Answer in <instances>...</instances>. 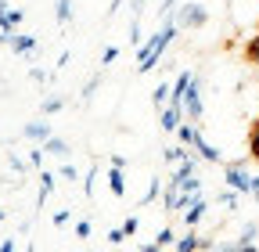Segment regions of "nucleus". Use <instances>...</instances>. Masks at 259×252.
Masks as SVG:
<instances>
[{"instance_id": "7", "label": "nucleus", "mask_w": 259, "mask_h": 252, "mask_svg": "<svg viewBox=\"0 0 259 252\" xmlns=\"http://www.w3.org/2000/svg\"><path fill=\"white\" fill-rule=\"evenodd\" d=\"M184 119H187V115H184V108H180V105H166V108H158V126H162L166 134H173Z\"/></svg>"}, {"instance_id": "35", "label": "nucleus", "mask_w": 259, "mask_h": 252, "mask_svg": "<svg viewBox=\"0 0 259 252\" xmlns=\"http://www.w3.org/2000/svg\"><path fill=\"white\" fill-rule=\"evenodd\" d=\"M44 155H47L44 148H36V151H29V162H32V166H44Z\"/></svg>"}, {"instance_id": "36", "label": "nucleus", "mask_w": 259, "mask_h": 252, "mask_svg": "<svg viewBox=\"0 0 259 252\" xmlns=\"http://www.w3.org/2000/svg\"><path fill=\"white\" fill-rule=\"evenodd\" d=\"M69 220H72L69 209H58V213H54V224H58V227H61V224H69Z\"/></svg>"}, {"instance_id": "42", "label": "nucleus", "mask_w": 259, "mask_h": 252, "mask_svg": "<svg viewBox=\"0 0 259 252\" xmlns=\"http://www.w3.org/2000/svg\"><path fill=\"white\" fill-rule=\"evenodd\" d=\"M4 216H8V213H4V209H0V224H4Z\"/></svg>"}, {"instance_id": "4", "label": "nucleus", "mask_w": 259, "mask_h": 252, "mask_svg": "<svg viewBox=\"0 0 259 252\" xmlns=\"http://www.w3.org/2000/svg\"><path fill=\"white\" fill-rule=\"evenodd\" d=\"M223 187H234V191L248 195L252 173H245V162H227V166H223Z\"/></svg>"}, {"instance_id": "34", "label": "nucleus", "mask_w": 259, "mask_h": 252, "mask_svg": "<svg viewBox=\"0 0 259 252\" xmlns=\"http://www.w3.org/2000/svg\"><path fill=\"white\" fill-rule=\"evenodd\" d=\"M8 166H11L15 173H25V162L18 159V155H8Z\"/></svg>"}, {"instance_id": "41", "label": "nucleus", "mask_w": 259, "mask_h": 252, "mask_svg": "<svg viewBox=\"0 0 259 252\" xmlns=\"http://www.w3.org/2000/svg\"><path fill=\"white\" fill-rule=\"evenodd\" d=\"M8 11H11V4H8V0H0V18H8Z\"/></svg>"}, {"instance_id": "6", "label": "nucleus", "mask_w": 259, "mask_h": 252, "mask_svg": "<svg viewBox=\"0 0 259 252\" xmlns=\"http://www.w3.org/2000/svg\"><path fill=\"white\" fill-rule=\"evenodd\" d=\"M173 248H177V252H194V248H216V241H209V238H202L198 231H194V227H191V231H187L184 238H177V245H173Z\"/></svg>"}, {"instance_id": "27", "label": "nucleus", "mask_w": 259, "mask_h": 252, "mask_svg": "<svg viewBox=\"0 0 259 252\" xmlns=\"http://www.w3.org/2000/svg\"><path fill=\"white\" fill-rule=\"evenodd\" d=\"M137 227H141V216H126L122 220V231L126 234H137Z\"/></svg>"}, {"instance_id": "14", "label": "nucleus", "mask_w": 259, "mask_h": 252, "mask_svg": "<svg viewBox=\"0 0 259 252\" xmlns=\"http://www.w3.org/2000/svg\"><path fill=\"white\" fill-rule=\"evenodd\" d=\"M108 187H112V195H126V177H122V166H112L108 170Z\"/></svg>"}, {"instance_id": "30", "label": "nucleus", "mask_w": 259, "mask_h": 252, "mask_svg": "<svg viewBox=\"0 0 259 252\" xmlns=\"http://www.w3.org/2000/svg\"><path fill=\"white\" fill-rule=\"evenodd\" d=\"M166 18H177V0H166V4H162V22Z\"/></svg>"}, {"instance_id": "31", "label": "nucleus", "mask_w": 259, "mask_h": 252, "mask_svg": "<svg viewBox=\"0 0 259 252\" xmlns=\"http://www.w3.org/2000/svg\"><path fill=\"white\" fill-rule=\"evenodd\" d=\"M126 238H130V234H126L122 227H115V231H108V241H112V245H122Z\"/></svg>"}, {"instance_id": "22", "label": "nucleus", "mask_w": 259, "mask_h": 252, "mask_svg": "<svg viewBox=\"0 0 259 252\" xmlns=\"http://www.w3.org/2000/svg\"><path fill=\"white\" fill-rule=\"evenodd\" d=\"M61 108H65V98H44V105H40L44 115H54V112H61Z\"/></svg>"}, {"instance_id": "26", "label": "nucleus", "mask_w": 259, "mask_h": 252, "mask_svg": "<svg viewBox=\"0 0 259 252\" xmlns=\"http://www.w3.org/2000/svg\"><path fill=\"white\" fill-rule=\"evenodd\" d=\"M162 155H166V162H180L184 155H187V144H180V148H166Z\"/></svg>"}, {"instance_id": "38", "label": "nucleus", "mask_w": 259, "mask_h": 252, "mask_svg": "<svg viewBox=\"0 0 259 252\" xmlns=\"http://www.w3.org/2000/svg\"><path fill=\"white\" fill-rule=\"evenodd\" d=\"M94 177H97V170H90L87 180H83V191H87V195H94Z\"/></svg>"}, {"instance_id": "13", "label": "nucleus", "mask_w": 259, "mask_h": 252, "mask_svg": "<svg viewBox=\"0 0 259 252\" xmlns=\"http://www.w3.org/2000/svg\"><path fill=\"white\" fill-rule=\"evenodd\" d=\"M40 148H44V151H51V155H58V159H69V151H72V148H69V141H61V137H54V134H51Z\"/></svg>"}, {"instance_id": "10", "label": "nucleus", "mask_w": 259, "mask_h": 252, "mask_svg": "<svg viewBox=\"0 0 259 252\" xmlns=\"http://www.w3.org/2000/svg\"><path fill=\"white\" fill-rule=\"evenodd\" d=\"M177 137H180V144L194 148V144L202 141V130H198V122H191V119H184V122L177 126Z\"/></svg>"}, {"instance_id": "37", "label": "nucleus", "mask_w": 259, "mask_h": 252, "mask_svg": "<svg viewBox=\"0 0 259 252\" xmlns=\"http://www.w3.org/2000/svg\"><path fill=\"white\" fill-rule=\"evenodd\" d=\"M58 173H61V177H65V180H76V177H79V173H76V166H69V162H65V166H61V170H58Z\"/></svg>"}, {"instance_id": "32", "label": "nucleus", "mask_w": 259, "mask_h": 252, "mask_svg": "<svg viewBox=\"0 0 259 252\" xmlns=\"http://www.w3.org/2000/svg\"><path fill=\"white\" fill-rule=\"evenodd\" d=\"M90 220H79V224H76V238H90Z\"/></svg>"}, {"instance_id": "9", "label": "nucleus", "mask_w": 259, "mask_h": 252, "mask_svg": "<svg viewBox=\"0 0 259 252\" xmlns=\"http://www.w3.org/2000/svg\"><path fill=\"white\" fill-rule=\"evenodd\" d=\"M22 137H25V141H40V144H44V141L51 137V122H44V119L25 122V126H22Z\"/></svg>"}, {"instance_id": "44", "label": "nucleus", "mask_w": 259, "mask_h": 252, "mask_svg": "<svg viewBox=\"0 0 259 252\" xmlns=\"http://www.w3.org/2000/svg\"><path fill=\"white\" fill-rule=\"evenodd\" d=\"M255 126H259V119H255Z\"/></svg>"}, {"instance_id": "19", "label": "nucleus", "mask_w": 259, "mask_h": 252, "mask_svg": "<svg viewBox=\"0 0 259 252\" xmlns=\"http://www.w3.org/2000/svg\"><path fill=\"white\" fill-rule=\"evenodd\" d=\"M238 202H241V191H234V187H223V191H220V205L223 209H238Z\"/></svg>"}, {"instance_id": "20", "label": "nucleus", "mask_w": 259, "mask_h": 252, "mask_svg": "<svg viewBox=\"0 0 259 252\" xmlns=\"http://www.w3.org/2000/svg\"><path fill=\"white\" fill-rule=\"evenodd\" d=\"M158 195H162V180H158V177H151V180H148V191H144V198H141V205H151Z\"/></svg>"}, {"instance_id": "23", "label": "nucleus", "mask_w": 259, "mask_h": 252, "mask_svg": "<svg viewBox=\"0 0 259 252\" xmlns=\"http://www.w3.org/2000/svg\"><path fill=\"white\" fill-rule=\"evenodd\" d=\"M155 245H158V248H169V245H177V234H173L169 227H162V231L155 234Z\"/></svg>"}, {"instance_id": "17", "label": "nucleus", "mask_w": 259, "mask_h": 252, "mask_svg": "<svg viewBox=\"0 0 259 252\" xmlns=\"http://www.w3.org/2000/svg\"><path fill=\"white\" fill-rule=\"evenodd\" d=\"M54 18L61 25H69L72 22V0H54Z\"/></svg>"}, {"instance_id": "5", "label": "nucleus", "mask_w": 259, "mask_h": 252, "mask_svg": "<svg viewBox=\"0 0 259 252\" xmlns=\"http://www.w3.org/2000/svg\"><path fill=\"white\" fill-rule=\"evenodd\" d=\"M255 238H259V224H245L238 241H231V245H216V248H231V252H252V248H255Z\"/></svg>"}, {"instance_id": "8", "label": "nucleus", "mask_w": 259, "mask_h": 252, "mask_svg": "<svg viewBox=\"0 0 259 252\" xmlns=\"http://www.w3.org/2000/svg\"><path fill=\"white\" fill-rule=\"evenodd\" d=\"M205 209H209V202H205L202 195H194L191 205L184 209V224H187V227H198V224H202V216H205Z\"/></svg>"}, {"instance_id": "40", "label": "nucleus", "mask_w": 259, "mask_h": 252, "mask_svg": "<svg viewBox=\"0 0 259 252\" xmlns=\"http://www.w3.org/2000/svg\"><path fill=\"white\" fill-rule=\"evenodd\" d=\"M144 4H148V0H134V18H141V11H144Z\"/></svg>"}, {"instance_id": "16", "label": "nucleus", "mask_w": 259, "mask_h": 252, "mask_svg": "<svg viewBox=\"0 0 259 252\" xmlns=\"http://www.w3.org/2000/svg\"><path fill=\"white\" fill-rule=\"evenodd\" d=\"M169 90H173V87L162 79V83L155 87V94H151V105H155V108H166V105H169Z\"/></svg>"}, {"instance_id": "39", "label": "nucleus", "mask_w": 259, "mask_h": 252, "mask_svg": "<svg viewBox=\"0 0 259 252\" xmlns=\"http://www.w3.org/2000/svg\"><path fill=\"white\" fill-rule=\"evenodd\" d=\"M248 195H252V198H259V173L252 177V187H248Z\"/></svg>"}, {"instance_id": "33", "label": "nucleus", "mask_w": 259, "mask_h": 252, "mask_svg": "<svg viewBox=\"0 0 259 252\" xmlns=\"http://www.w3.org/2000/svg\"><path fill=\"white\" fill-rule=\"evenodd\" d=\"M22 18H25V15H22L18 8H11V11H8V22H11V29H18V25H22Z\"/></svg>"}, {"instance_id": "15", "label": "nucleus", "mask_w": 259, "mask_h": 252, "mask_svg": "<svg viewBox=\"0 0 259 252\" xmlns=\"http://www.w3.org/2000/svg\"><path fill=\"white\" fill-rule=\"evenodd\" d=\"M54 187H58V177H54L51 170H44V173H40V205L47 202V195L54 191Z\"/></svg>"}, {"instance_id": "3", "label": "nucleus", "mask_w": 259, "mask_h": 252, "mask_svg": "<svg viewBox=\"0 0 259 252\" xmlns=\"http://www.w3.org/2000/svg\"><path fill=\"white\" fill-rule=\"evenodd\" d=\"M209 22V8L205 4H184L177 8V29H202Z\"/></svg>"}, {"instance_id": "11", "label": "nucleus", "mask_w": 259, "mask_h": 252, "mask_svg": "<svg viewBox=\"0 0 259 252\" xmlns=\"http://www.w3.org/2000/svg\"><path fill=\"white\" fill-rule=\"evenodd\" d=\"M8 47L15 54H29V51H36V36H25V33H11L8 36Z\"/></svg>"}, {"instance_id": "25", "label": "nucleus", "mask_w": 259, "mask_h": 252, "mask_svg": "<svg viewBox=\"0 0 259 252\" xmlns=\"http://www.w3.org/2000/svg\"><path fill=\"white\" fill-rule=\"evenodd\" d=\"M248 155L259 162V126L255 122H252V134H248Z\"/></svg>"}, {"instance_id": "21", "label": "nucleus", "mask_w": 259, "mask_h": 252, "mask_svg": "<svg viewBox=\"0 0 259 252\" xmlns=\"http://www.w3.org/2000/svg\"><path fill=\"white\" fill-rule=\"evenodd\" d=\"M97 87H101V76H90V79L83 83V90H79V98H83V101H90L94 94H97Z\"/></svg>"}, {"instance_id": "24", "label": "nucleus", "mask_w": 259, "mask_h": 252, "mask_svg": "<svg viewBox=\"0 0 259 252\" xmlns=\"http://www.w3.org/2000/svg\"><path fill=\"white\" fill-rule=\"evenodd\" d=\"M245 58L252 61V65H259V33H255V36L245 44Z\"/></svg>"}, {"instance_id": "1", "label": "nucleus", "mask_w": 259, "mask_h": 252, "mask_svg": "<svg viewBox=\"0 0 259 252\" xmlns=\"http://www.w3.org/2000/svg\"><path fill=\"white\" fill-rule=\"evenodd\" d=\"M173 36H177V18H166L158 33L141 44V51H137V72H151L158 65V58L166 54V47L173 44Z\"/></svg>"}, {"instance_id": "43", "label": "nucleus", "mask_w": 259, "mask_h": 252, "mask_svg": "<svg viewBox=\"0 0 259 252\" xmlns=\"http://www.w3.org/2000/svg\"><path fill=\"white\" fill-rule=\"evenodd\" d=\"M227 4H234V0H227Z\"/></svg>"}, {"instance_id": "12", "label": "nucleus", "mask_w": 259, "mask_h": 252, "mask_svg": "<svg viewBox=\"0 0 259 252\" xmlns=\"http://www.w3.org/2000/svg\"><path fill=\"white\" fill-rule=\"evenodd\" d=\"M194 151H198V159H202V162H216V166L223 162V155H220V148H212V144H209L205 137H202L198 144H194Z\"/></svg>"}, {"instance_id": "18", "label": "nucleus", "mask_w": 259, "mask_h": 252, "mask_svg": "<svg viewBox=\"0 0 259 252\" xmlns=\"http://www.w3.org/2000/svg\"><path fill=\"white\" fill-rule=\"evenodd\" d=\"M177 187H180V191H187V195H202V180L194 177V173L180 177V180H177Z\"/></svg>"}, {"instance_id": "28", "label": "nucleus", "mask_w": 259, "mask_h": 252, "mask_svg": "<svg viewBox=\"0 0 259 252\" xmlns=\"http://www.w3.org/2000/svg\"><path fill=\"white\" fill-rule=\"evenodd\" d=\"M115 58H119V47H105V54H101V65L108 69V65H112Z\"/></svg>"}, {"instance_id": "29", "label": "nucleus", "mask_w": 259, "mask_h": 252, "mask_svg": "<svg viewBox=\"0 0 259 252\" xmlns=\"http://www.w3.org/2000/svg\"><path fill=\"white\" fill-rule=\"evenodd\" d=\"M141 18H134V25H130V44H141Z\"/></svg>"}, {"instance_id": "2", "label": "nucleus", "mask_w": 259, "mask_h": 252, "mask_svg": "<svg viewBox=\"0 0 259 252\" xmlns=\"http://www.w3.org/2000/svg\"><path fill=\"white\" fill-rule=\"evenodd\" d=\"M202 112H205V105H202V79L191 76V83H187V90H184V115H187L191 122H198Z\"/></svg>"}]
</instances>
